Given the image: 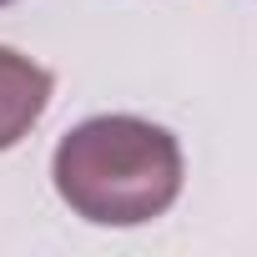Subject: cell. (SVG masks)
I'll return each mask as SVG.
<instances>
[{
	"instance_id": "3",
	"label": "cell",
	"mask_w": 257,
	"mask_h": 257,
	"mask_svg": "<svg viewBox=\"0 0 257 257\" xmlns=\"http://www.w3.org/2000/svg\"><path fill=\"white\" fill-rule=\"evenodd\" d=\"M0 6H11V0H0Z\"/></svg>"
},
{
	"instance_id": "1",
	"label": "cell",
	"mask_w": 257,
	"mask_h": 257,
	"mask_svg": "<svg viewBox=\"0 0 257 257\" xmlns=\"http://www.w3.org/2000/svg\"><path fill=\"white\" fill-rule=\"evenodd\" d=\"M51 182L96 227H142L182 197V147L142 116H91L56 142Z\"/></svg>"
},
{
	"instance_id": "2",
	"label": "cell",
	"mask_w": 257,
	"mask_h": 257,
	"mask_svg": "<svg viewBox=\"0 0 257 257\" xmlns=\"http://www.w3.org/2000/svg\"><path fill=\"white\" fill-rule=\"evenodd\" d=\"M51 91H56V76L41 61L0 46V152H11L21 137H31V126L51 106Z\"/></svg>"
}]
</instances>
